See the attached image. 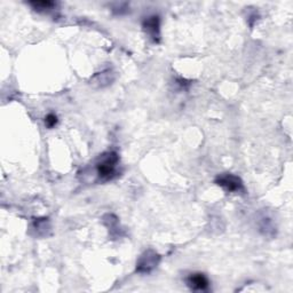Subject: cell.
Wrapping results in <instances>:
<instances>
[{"label":"cell","instance_id":"cell-1","mask_svg":"<svg viewBox=\"0 0 293 293\" xmlns=\"http://www.w3.org/2000/svg\"><path fill=\"white\" fill-rule=\"evenodd\" d=\"M117 163H118V155L114 151L107 152V154L101 156L100 162L96 164L97 173H99L100 178L110 179L112 174L115 173Z\"/></svg>","mask_w":293,"mask_h":293},{"label":"cell","instance_id":"cell-2","mask_svg":"<svg viewBox=\"0 0 293 293\" xmlns=\"http://www.w3.org/2000/svg\"><path fill=\"white\" fill-rule=\"evenodd\" d=\"M216 183L229 193H236V191L243 190V182L242 180L234 174H221L216 179Z\"/></svg>","mask_w":293,"mask_h":293},{"label":"cell","instance_id":"cell-3","mask_svg":"<svg viewBox=\"0 0 293 293\" xmlns=\"http://www.w3.org/2000/svg\"><path fill=\"white\" fill-rule=\"evenodd\" d=\"M159 263V256L157 253L151 251V250H148L147 252H144L143 255L140 258L138 261V267H136V271L139 273H150L155 267H157Z\"/></svg>","mask_w":293,"mask_h":293},{"label":"cell","instance_id":"cell-4","mask_svg":"<svg viewBox=\"0 0 293 293\" xmlns=\"http://www.w3.org/2000/svg\"><path fill=\"white\" fill-rule=\"evenodd\" d=\"M187 284L191 289V290L195 291H204L209 287V280L206 279L204 274H201V273H197V274H191L188 280H187Z\"/></svg>","mask_w":293,"mask_h":293},{"label":"cell","instance_id":"cell-5","mask_svg":"<svg viewBox=\"0 0 293 293\" xmlns=\"http://www.w3.org/2000/svg\"><path fill=\"white\" fill-rule=\"evenodd\" d=\"M144 28H146L147 32L150 34L152 38H158L159 36V17L158 16H151L148 17L144 21Z\"/></svg>","mask_w":293,"mask_h":293},{"label":"cell","instance_id":"cell-6","mask_svg":"<svg viewBox=\"0 0 293 293\" xmlns=\"http://www.w3.org/2000/svg\"><path fill=\"white\" fill-rule=\"evenodd\" d=\"M31 5L37 9H47L49 8V7H52L54 3L50 1H32L31 2Z\"/></svg>","mask_w":293,"mask_h":293},{"label":"cell","instance_id":"cell-7","mask_svg":"<svg viewBox=\"0 0 293 293\" xmlns=\"http://www.w3.org/2000/svg\"><path fill=\"white\" fill-rule=\"evenodd\" d=\"M45 123H46V125H47L48 127L55 126L56 123H57V117L55 115H54V114H49V115L46 116Z\"/></svg>","mask_w":293,"mask_h":293}]
</instances>
